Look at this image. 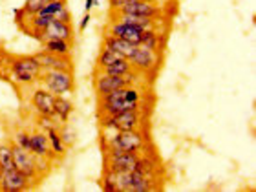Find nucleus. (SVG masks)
I'll return each instance as SVG.
<instances>
[{"instance_id": "nucleus-35", "label": "nucleus", "mask_w": 256, "mask_h": 192, "mask_svg": "<svg viewBox=\"0 0 256 192\" xmlns=\"http://www.w3.org/2000/svg\"><path fill=\"white\" fill-rule=\"evenodd\" d=\"M99 6V0H86V4H84V11L86 13H90L94 8H97Z\"/></svg>"}, {"instance_id": "nucleus-13", "label": "nucleus", "mask_w": 256, "mask_h": 192, "mask_svg": "<svg viewBox=\"0 0 256 192\" xmlns=\"http://www.w3.org/2000/svg\"><path fill=\"white\" fill-rule=\"evenodd\" d=\"M110 35H116L119 38H124L132 44H141V37H143L144 30L139 26H132V24H123V22L112 20L110 28H108Z\"/></svg>"}, {"instance_id": "nucleus-36", "label": "nucleus", "mask_w": 256, "mask_h": 192, "mask_svg": "<svg viewBox=\"0 0 256 192\" xmlns=\"http://www.w3.org/2000/svg\"><path fill=\"white\" fill-rule=\"evenodd\" d=\"M141 2H150V4H158V0H141Z\"/></svg>"}, {"instance_id": "nucleus-2", "label": "nucleus", "mask_w": 256, "mask_h": 192, "mask_svg": "<svg viewBox=\"0 0 256 192\" xmlns=\"http://www.w3.org/2000/svg\"><path fill=\"white\" fill-rule=\"evenodd\" d=\"M143 101V92L138 90L136 86L119 88L106 96L99 97V116H116L128 110H139Z\"/></svg>"}, {"instance_id": "nucleus-3", "label": "nucleus", "mask_w": 256, "mask_h": 192, "mask_svg": "<svg viewBox=\"0 0 256 192\" xmlns=\"http://www.w3.org/2000/svg\"><path fill=\"white\" fill-rule=\"evenodd\" d=\"M102 150H119V152H143L146 146V136L139 128L121 130L112 136H102Z\"/></svg>"}, {"instance_id": "nucleus-29", "label": "nucleus", "mask_w": 256, "mask_h": 192, "mask_svg": "<svg viewBox=\"0 0 256 192\" xmlns=\"http://www.w3.org/2000/svg\"><path fill=\"white\" fill-rule=\"evenodd\" d=\"M13 139H15V143L18 144L20 148H24V150H28V152H30V134L24 132V130H18Z\"/></svg>"}, {"instance_id": "nucleus-25", "label": "nucleus", "mask_w": 256, "mask_h": 192, "mask_svg": "<svg viewBox=\"0 0 256 192\" xmlns=\"http://www.w3.org/2000/svg\"><path fill=\"white\" fill-rule=\"evenodd\" d=\"M119 59H124V57L123 55H119L118 52H114V50L104 48V46H102L101 52H99V55H97V70H102L104 66H108V64L118 62Z\"/></svg>"}, {"instance_id": "nucleus-4", "label": "nucleus", "mask_w": 256, "mask_h": 192, "mask_svg": "<svg viewBox=\"0 0 256 192\" xmlns=\"http://www.w3.org/2000/svg\"><path fill=\"white\" fill-rule=\"evenodd\" d=\"M10 68H11V79L15 80V82H18V84H32L44 72L35 55L16 57V59H13L10 62Z\"/></svg>"}, {"instance_id": "nucleus-20", "label": "nucleus", "mask_w": 256, "mask_h": 192, "mask_svg": "<svg viewBox=\"0 0 256 192\" xmlns=\"http://www.w3.org/2000/svg\"><path fill=\"white\" fill-rule=\"evenodd\" d=\"M44 52L54 55H60V57H70L72 55V42L68 40H62V38H50V40H44L40 42Z\"/></svg>"}, {"instance_id": "nucleus-34", "label": "nucleus", "mask_w": 256, "mask_h": 192, "mask_svg": "<svg viewBox=\"0 0 256 192\" xmlns=\"http://www.w3.org/2000/svg\"><path fill=\"white\" fill-rule=\"evenodd\" d=\"M92 20V15L90 13H84V16L80 18V24H79V32H84L86 28H88V24H90Z\"/></svg>"}, {"instance_id": "nucleus-31", "label": "nucleus", "mask_w": 256, "mask_h": 192, "mask_svg": "<svg viewBox=\"0 0 256 192\" xmlns=\"http://www.w3.org/2000/svg\"><path fill=\"white\" fill-rule=\"evenodd\" d=\"M54 119L55 118H50V116H38V126H40L44 130V132H46L48 128L55 126V124H54Z\"/></svg>"}, {"instance_id": "nucleus-33", "label": "nucleus", "mask_w": 256, "mask_h": 192, "mask_svg": "<svg viewBox=\"0 0 256 192\" xmlns=\"http://www.w3.org/2000/svg\"><path fill=\"white\" fill-rule=\"evenodd\" d=\"M128 0H108V4H110V11H119L126 4Z\"/></svg>"}, {"instance_id": "nucleus-23", "label": "nucleus", "mask_w": 256, "mask_h": 192, "mask_svg": "<svg viewBox=\"0 0 256 192\" xmlns=\"http://www.w3.org/2000/svg\"><path fill=\"white\" fill-rule=\"evenodd\" d=\"M163 35L158 33L156 30H144L143 37H141V44L146 46L150 50H156V52H160V48L163 46Z\"/></svg>"}, {"instance_id": "nucleus-1", "label": "nucleus", "mask_w": 256, "mask_h": 192, "mask_svg": "<svg viewBox=\"0 0 256 192\" xmlns=\"http://www.w3.org/2000/svg\"><path fill=\"white\" fill-rule=\"evenodd\" d=\"M102 188L110 192H148L154 190V176L138 170L112 172L106 170L102 178Z\"/></svg>"}, {"instance_id": "nucleus-14", "label": "nucleus", "mask_w": 256, "mask_h": 192, "mask_svg": "<svg viewBox=\"0 0 256 192\" xmlns=\"http://www.w3.org/2000/svg\"><path fill=\"white\" fill-rule=\"evenodd\" d=\"M112 13H126V15H141V16H158L161 15V8L158 4H150V2H141V0H128L126 4L119 11Z\"/></svg>"}, {"instance_id": "nucleus-11", "label": "nucleus", "mask_w": 256, "mask_h": 192, "mask_svg": "<svg viewBox=\"0 0 256 192\" xmlns=\"http://www.w3.org/2000/svg\"><path fill=\"white\" fill-rule=\"evenodd\" d=\"M38 42H44V40H50V38H62V40H68L72 42L74 40V28H72V22H60L57 18H54V22L50 24L46 30H42L40 33L35 35Z\"/></svg>"}, {"instance_id": "nucleus-26", "label": "nucleus", "mask_w": 256, "mask_h": 192, "mask_svg": "<svg viewBox=\"0 0 256 192\" xmlns=\"http://www.w3.org/2000/svg\"><path fill=\"white\" fill-rule=\"evenodd\" d=\"M15 163H13V154H11V146L8 144H0V172L13 170Z\"/></svg>"}, {"instance_id": "nucleus-9", "label": "nucleus", "mask_w": 256, "mask_h": 192, "mask_svg": "<svg viewBox=\"0 0 256 192\" xmlns=\"http://www.w3.org/2000/svg\"><path fill=\"white\" fill-rule=\"evenodd\" d=\"M11 154H13V163H15V168L20 170L24 176L30 180L32 183H35V178H37V160L32 152L20 148L18 144L13 141L11 144Z\"/></svg>"}, {"instance_id": "nucleus-10", "label": "nucleus", "mask_w": 256, "mask_h": 192, "mask_svg": "<svg viewBox=\"0 0 256 192\" xmlns=\"http://www.w3.org/2000/svg\"><path fill=\"white\" fill-rule=\"evenodd\" d=\"M130 64H132V68L136 72H141V74H150L152 70L160 64V55L156 50H150L143 44H138V48L136 52L132 54L130 57Z\"/></svg>"}, {"instance_id": "nucleus-28", "label": "nucleus", "mask_w": 256, "mask_h": 192, "mask_svg": "<svg viewBox=\"0 0 256 192\" xmlns=\"http://www.w3.org/2000/svg\"><path fill=\"white\" fill-rule=\"evenodd\" d=\"M44 6V0H26L24 2V6H22V11H24V15L28 16H33V15H37V11L40 10Z\"/></svg>"}, {"instance_id": "nucleus-15", "label": "nucleus", "mask_w": 256, "mask_h": 192, "mask_svg": "<svg viewBox=\"0 0 256 192\" xmlns=\"http://www.w3.org/2000/svg\"><path fill=\"white\" fill-rule=\"evenodd\" d=\"M32 104L38 112V116H50V118H55V112H54L55 94L48 92L46 88H38V90L33 92Z\"/></svg>"}, {"instance_id": "nucleus-17", "label": "nucleus", "mask_w": 256, "mask_h": 192, "mask_svg": "<svg viewBox=\"0 0 256 192\" xmlns=\"http://www.w3.org/2000/svg\"><path fill=\"white\" fill-rule=\"evenodd\" d=\"M102 46L114 50V52H118L119 55H123L124 59H130L132 54L136 52V48H138V44L128 42L124 38H119V37H116V35H110V33H106V35L102 37Z\"/></svg>"}, {"instance_id": "nucleus-27", "label": "nucleus", "mask_w": 256, "mask_h": 192, "mask_svg": "<svg viewBox=\"0 0 256 192\" xmlns=\"http://www.w3.org/2000/svg\"><path fill=\"white\" fill-rule=\"evenodd\" d=\"M62 8H66L64 0H52V2H44V6L37 11V15L42 16H55Z\"/></svg>"}, {"instance_id": "nucleus-30", "label": "nucleus", "mask_w": 256, "mask_h": 192, "mask_svg": "<svg viewBox=\"0 0 256 192\" xmlns=\"http://www.w3.org/2000/svg\"><path fill=\"white\" fill-rule=\"evenodd\" d=\"M59 134H60V139H62L64 146H70V144H74V143H75V132L72 130V128L64 126Z\"/></svg>"}, {"instance_id": "nucleus-18", "label": "nucleus", "mask_w": 256, "mask_h": 192, "mask_svg": "<svg viewBox=\"0 0 256 192\" xmlns=\"http://www.w3.org/2000/svg\"><path fill=\"white\" fill-rule=\"evenodd\" d=\"M30 152H32L35 158H52V148H50L48 143V136L46 132H35L30 134Z\"/></svg>"}, {"instance_id": "nucleus-5", "label": "nucleus", "mask_w": 256, "mask_h": 192, "mask_svg": "<svg viewBox=\"0 0 256 192\" xmlns=\"http://www.w3.org/2000/svg\"><path fill=\"white\" fill-rule=\"evenodd\" d=\"M143 123V116H141V108L139 110H128L123 114H116V116H99V124H101L102 132H121V130H134L139 128Z\"/></svg>"}, {"instance_id": "nucleus-6", "label": "nucleus", "mask_w": 256, "mask_h": 192, "mask_svg": "<svg viewBox=\"0 0 256 192\" xmlns=\"http://www.w3.org/2000/svg\"><path fill=\"white\" fill-rule=\"evenodd\" d=\"M139 80V74H136V70H132L126 75H106L99 72L96 75L94 86H96L97 97L106 96L110 92L119 90V88H128V86H136V82Z\"/></svg>"}, {"instance_id": "nucleus-16", "label": "nucleus", "mask_w": 256, "mask_h": 192, "mask_svg": "<svg viewBox=\"0 0 256 192\" xmlns=\"http://www.w3.org/2000/svg\"><path fill=\"white\" fill-rule=\"evenodd\" d=\"M37 60L40 62L42 70H66V72H72L74 66H72V59L70 57H60V55L48 54V52H38Z\"/></svg>"}, {"instance_id": "nucleus-24", "label": "nucleus", "mask_w": 256, "mask_h": 192, "mask_svg": "<svg viewBox=\"0 0 256 192\" xmlns=\"http://www.w3.org/2000/svg\"><path fill=\"white\" fill-rule=\"evenodd\" d=\"M132 64H130V60L128 59H119L118 62L114 64H108V66H104L102 70H99V72H102V74L106 75H126L132 72Z\"/></svg>"}, {"instance_id": "nucleus-37", "label": "nucleus", "mask_w": 256, "mask_h": 192, "mask_svg": "<svg viewBox=\"0 0 256 192\" xmlns=\"http://www.w3.org/2000/svg\"><path fill=\"white\" fill-rule=\"evenodd\" d=\"M44 2H52V0H44Z\"/></svg>"}, {"instance_id": "nucleus-21", "label": "nucleus", "mask_w": 256, "mask_h": 192, "mask_svg": "<svg viewBox=\"0 0 256 192\" xmlns=\"http://www.w3.org/2000/svg\"><path fill=\"white\" fill-rule=\"evenodd\" d=\"M55 119H59L60 123H68L72 114H74V102L66 99L64 96H55V104H54Z\"/></svg>"}, {"instance_id": "nucleus-19", "label": "nucleus", "mask_w": 256, "mask_h": 192, "mask_svg": "<svg viewBox=\"0 0 256 192\" xmlns=\"http://www.w3.org/2000/svg\"><path fill=\"white\" fill-rule=\"evenodd\" d=\"M112 18L123 24H132V26H139L143 30H154L156 20L154 16H141V15H126V13H112Z\"/></svg>"}, {"instance_id": "nucleus-8", "label": "nucleus", "mask_w": 256, "mask_h": 192, "mask_svg": "<svg viewBox=\"0 0 256 192\" xmlns=\"http://www.w3.org/2000/svg\"><path fill=\"white\" fill-rule=\"evenodd\" d=\"M106 156V170L141 172V156L139 152H119V150H104Z\"/></svg>"}, {"instance_id": "nucleus-7", "label": "nucleus", "mask_w": 256, "mask_h": 192, "mask_svg": "<svg viewBox=\"0 0 256 192\" xmlns=\"http://www.w3.org/2000/svg\"><path fill=\"white\" fill-rule=\"evenodd\" d=\"M38 79L42 82V88L55 96H64L74 90V75L66 70H44Z\"/></svg>"}, {"instance_id": "nucleus-12", "label": "nucleus", "mask_w": 256, "mask_h": 192, "mask_svg": "<svg viewBox=\"0 0 256 192\" xmlns=\"http://www.w3.org/2000/svg\"><path fill=\"white\" fill-rule=\"evenodd\" d=\"M32 187V182L28 180L20 170H6L0 176V190L2 192H22Z\"/></svg>"}, {"instance_id": "nucleus-32", "label": "nucleus", "mask_w": 256, "mask_h": 192, "mask_svg": "<svg viewBox=\"0 0 256 192\" xmlns=\"http://www.w3.org/2000/svg\"><path fill=\"white\" fill-rule=\"evenodd\" d=\"M54 18H57V20H60V22H72V13L68 11V8H62Z\"/></svg>"}, {"instance_id": "nucleus-22", "label": "nucleus", "mask_w": 256, "mask_h": 192, "mask_svg": "<svg viewBox=\"0 0 256 192\" xmlns=\"http://www.w3.org/2000/svg\"><path fill=\"white\" fill-rule=\"evenodd\" d=\"M46 136H48V143H50V148L54 152L55 156H64L66 154V146H64L62 139H60V134L57 132V128L52 126L46 130Z\"/></svg>"}]
</instances>
